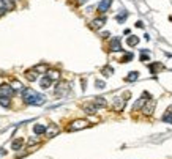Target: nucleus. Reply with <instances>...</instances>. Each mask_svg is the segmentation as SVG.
<instances>
[{"label": "nucleus", "mask_w": 172, "mask_h": 159, "mask_svg": "<svg viewBox=\"0 0 172 159\" xmlns=\"http://www.w3.org/2000/svg\"><path fill=\"white\" fill-rule=\"evenodd\" d=\"M22 98H24L25 104H30V106H41L46 102V98L32 88H22Z\"/></svg>", "instance_id": "f257e3e1"}, {"label": "nucleus", "mask_w": 172, "mask_h": 159, "mask_svg": "<svg viewBox=\"0 0 172 159\" xmlns=\"http://www.w3.org/2000/svg\"><path fill=\"white\" fill-rule=\"evenodd\" d=\"M88 124H90V123H88L87 120H82V118H79V120H74V121L68 126V131H79V129L88 128Z\"/></svg>", "instance_id": "f03ea898"}, {"label": "nucleus", "mask_w": 172, "mask_h": 159, "mask_svg": "<svg viewBox=\"0 0 172 159\" xmlns=\"http://www.w3.org/2000/svg\"><path fill=\"white\" fill-rule=\"evenodd\" d=\"M148 99H152L150 93H142V96H141L134 104H133V110H139V109H142L144 106H145V102H147Z\"/></svg>", "instance_id": "7ed1b4c3"}, {"label": "nucleus", "mask_w": 172, "mask_h": 159, "mask_svg": "<svg viewBox=\"0 0 172 159\" xmlns=\"http://www.w3.org/2000/svg\"><path fill=\"white\" fill-rule=\"evenodd\" d=\"M14 95V88L11 85H8V84H2L0 85V98H10Z\"/></svg>", "instance_id": "20e7f679"}, {"label": "nucleus", "mask_w": 172, "mask_h": 159, "mask_svg": "<svg viewBox=\"0 0 172 159\" xmlns=\"http://www.w3.org/2000/svg\"><path fill=\"white\" fill-rule=\"evenodd\" d=\"M68 91H70V84L68 82H60V84L55 87V95L57 96H65Z\"/></svg>", "instance_id": "39448f33"}, {"label": "nucleus", "mask_w": 172, "mask_h": 159, "mask_svg": "<svg viewBox=\"0 0 172 159\" xmlns=\"http://www.w3.org/2000/svg\"><path fill=\"white\" fill-rule=\"evenodd\" d=\"M59 126L57 124H49L47 126V128H46V131H44V134H46V137H49V139H52V137H55V135H57L59 134Z\"/></svg>", "instance_id": "423d86ee"}, {"label": "nucleus", "mask_w": 172, "mask_h": 159, "mask_svg": "<svg viewBox=\"0 0 172 159\" xmlns=\"http://www.w3.org/2000/svg\"><path fill=\"white\" fill-rule=\"evenodd\" d=\"M125 104H126V99H123V98H114L112 107H114L115 112H122V110H123V107H125Z\"/></svg>", "instance_id": "0eeeda50"}, {"label": "nucleus", "mask_w": 172, "mask_h": 159, "mask_svg": "<svg viewBox=\"0 0 172 159\" xmlns=\"http://www.w3.org/2000/svg\"><path fill=\"white\" fill-rule=\"evenodd\" d=\"M106 24V18H96V19H93L92 22H90V29H93V30H99L101 27Z\"/></svg>", "instance_id": "6e6552de"}, {"label": "nucleus", "mask_w": 172, "mask_h": 159, "mask_svg": "<svg viewBox=\"0 0 172 159\" xmlns=\"http://www.w3.org/2000/svg\"><path fill=\"white\" fill-rule=\"evenodd\" d=\"M109 51H112V52H119V51H122L120 38H114V40L109 43Z\"/></svg>", "instance_id": "1a4fd4ad"}, {"label": "nucleus", "mask_w": 172, "mask_h": 159, "mask_svg": "<svg viewBox=\"0 0 172 159\" xmlns=\"http://www.w3.org/2000/svg\"><path fill=\"white\" fill-rule=\"evenodd\" d=\"M110 5H112V0H101L99 5H98V11L99 13H106L110 8Z\"/></svg>", "instance_id": "9d476101"}, {"label": "nucleus", "mask_w": 172, "mask_h": 159, "mask_svg": "<svg viewBox=\"0 0 172 159\" xmlns=\"http://www.w3.org/2000/svg\"><path fill=\"white\" fill-rule=\"evenodd\" d=\"M153 109H155V101L153 99H148L145 102V106L142 107V110H144V113H145V115H152L153 113Z\"/></svg>", "instance_id": "9b49d317"}, {"label": "nucleus", "mask_w": 172, "mask_h": 159, "mask_svg": "<svg viewBox=\"0 0 172 159\" xmlns=\"http://www.w3.org/2000/svg\"><path fill=\"white\" fill-rule=\"evenodd\" d=\"M82 109H84V112L88 113V115H93V113H96V112H98V107H96L93 102H90V104H84V106H82Z\"/></svg>", "instance_id": "f8f14e48"}, {"label": "nucleus", "mask_w": 172, "mask_h": 159, "mask_svg": "<svg viewBox=\"0 0 172 159\" xmlns=\"http://www.w3.org/2000/svg\"><path fill=\"white\" fill-rule=\"evenodd\" d=\"M2 3V8L5 11H13L14 10V0H0Z\"/></svg>", "instance_id": "ddd939ff"}, {"label": "nucleus", "mask_w": 172, "mask_h": 159, "mask_svg": "<svg viewBox=\"0 0 172 159\" xmlns=\"http://www.w3.org/2000/svg\"><path fill=\"white\" fill-rule=\"evenodd\" d=\"M25 77L29 79L30 82H35V80L38 79V73H36L33 68H32V69H27V71H25Z\"/></svg>", "instance_id": "4468645a"}, {"label": "nucleus", "mask_w": 172, "mask_h": 159, "mask_svg": "<svg viewBox=\"0 0 172 159\" xmlns=\"http://www.w3.org/2000/svg\"><path fill=\"white\" fill-rule=\"evenodd\" d=\"M52 85V80L47 77V76H44V77H41V80H40V87L43 90H46V88H49V87Z\"/></svg>", "instance_id": "2eb2a0df"}, {"label": "nucleus", "mask_w": 172, "mask_h": 159, "mask_svg": "<svg viewBox=\"0 0 172 159\" xmlns=\"http://www.w3.org/2000/svg\"><path fill=\"white\" fill-rule=\"evenodd\" d=\"M93 104H95V106L99 109V107H106V106H108V101L104 99V98L98 96V98H95V99H93Z\"/></svg>", "instance_id": "dca6fc26"}, {"label": "nucleus", "mask_w": 172, "mask_h": 159, "mask_svg": "<svg viewBox=\"0 0 172 159\" xmlns=\"http://www.w3.org/2000/svg\"><path fill=\"white\" fill-rule=\"evenodd\" d=\"M22 146H24V140H22V139H16V140H13V144H11V148H13L14 151L21 150Z\"/></svg>", "instance_id": "f3484780"}, {"label": "nucleus", "mask_w": 172, "mask_h": 159, "mask_svg": "<svg viewBox=\"0 0 172 159\" xmlns=\"http://www.w3.org/2000/svg\"><path fill=\"white\" fill-rule=\"evenodd\" d=\"M137 77H139V73H137V71H131V73H128V76L125 77V80L126 82H134V80H137Z\"/></svg>", "instance_id": "a211bd4d"}, {"label": "nucleus", "mask_w": 172, "mask_h": 159, "mask_svg": "<svg viewBox=\"0 0 172 159\" xmlns=\"http://www.w3.org/2000/svg\"><path fill=\"white\" fill-rule=\"evenodd\" d=\"M44 131H46V126H44V124H35V126H33V132H35L36 135L44 134Z\"/></svg>", "instance_id": "6ab92c4d"}, {"label": "nucleus", "mask_w": 172, "mask_h": 159, "mask_svg": "<svg viewBox=\"0 0 172 159\" xmlns=\"http://www.w3.org/2000/svg\"><path fill=\"white\" fill-rule=\"evenodd\" d=\"M46 76H47L51 80H57V79L60 77V73H59V71H47Z\"/></svg>", "instance_id": "aec40b11"}, {"label": "nucleus", "mask_w": 172, "mask_h": 159, "mask_svg": "<svg viewBox=\"0 0 172 159\" xmlns=\"http://www.w3.org/2000/svg\"><path fill=\"white\" fill-rule=\"evenodd\" d=\"M137 44H139V38H137V36H134V35H133V36H128V46H137Z\"/></svg>", "instance_id": "412c9836"}, {"label": "nucleus", "mask_w": 172, "mask_h": 159, "mask_svg": "<svg viewBox=\"0 0 172 159\" xmlns=\"http://www.w3.org/2000/svg\"><path fill=\"white\" fill-rule=\"evenodd\" d=\"M101 73H103V76H104V77H109V76H112L114 69L110 68V66H104V68L101 69Z\"/></svg>", "instance_id": "4be33fe9"}, {"label": "nucleus", "mask_w": 172, "mask_h": 159, "mask_svg": "<svg viewBox=\"0 0 172 159\" xmlns=\"http://www.w3.org/2000/svg\"><path fill=\"white\" fill-rule=\"evenodd\" d=\"M33 69H35L36 73H46V71H47V65H44V63L43 65H36Z\"/></svg>", "instance_id": "5701e85b"}, {"label": "nucleus", "mask_w": 172, "mask_h": 159, "mask_svg": "<svg viewBox=\"0 0 172 159\" xmlns=\"http://www.w3.org/2000/svg\"><path fill=\"white\" fill-rule=\"evenodd\" d=\"M163 68V65H159V63H152L150 65V71H152V74H156V71L158 69H161Z\"/></svg>", "instance_id": "b1692460"}, {"label": "nucleus", "mask_w": 172, "mask_h": 159, "mask_svg": "<svg viewBox=\"0 0 172 159\" xmlns=\"http://www.w3.org/2000/svg\"><path fill=\"white\" fill-rule=\"evenodd\" d=\"M150 60V54H148V51H142L141 52V62H148Z\"/></svg>", "instance_id": "393cba45"}, {"label": "nucleus", "mask_w": 172, "mask_h": 159, "mask_svg": "<svg viewBox=\"0 0 172 159\" xmlns=\"http://www.w3.org/2000/svg\"><path fill=\"white\" fill-rule=\"evenodd\" d=\"M163 120H164V121H168V123H171V124H172V110H171V109H169V110L164 113Z\"/></svg>", "instance_id": "a878e982"}, {"label": "nucleus", "mask_w": 172, "mask_h": 159, "mask_svg": "<svg viewBox=\"0 0 172 159\" xmlns=\"http://www.w3.org/2000/svg\"><path fill=\"white\" fill-rule=\"evenodd\" d=\"M126 18H128V13L123 11L122 14H119V16H117V22H120V24H122V22H125V19H126Z\"/></svg>", "instance_id": "bb28decb"}, {"label": "nucleus", "mask_w": 172, "mask_h": 159, "mask_svg": "<svg viewBox=\"0 0 172 159\" xmlns=\"http://www.w3.org/2000/svg\"><path fill=\"white\" fill-rule=\"evenodd\" d=\"M0 106L10 107V99H8V98H0Z\"/></svg>", "instance_id": "cd10ccee"}, {"label": "nucleus", "mask_w": 172, "mask_h": 159, "mask_svg": "<svg viewBox=\"0 0 172 159\" xmlns=\"http://www.w3.org/2000/svg\"><path fill=\"white\" fill-rule=\"evenodd\" d=\"M131 60H133V54H126V55L122 58L120 62H122V63H128V62H131Z\"/></svg>", "instance_id": "c85d7f7f"}, {"label": "nucleus", "mask_w": 172, "mask_h": 159, "mask_svg": "<svg viewBox=\"0 0 172 159\" xmlns=\"http://www.w3.org/2000/svg\"><path fill=\"white\" fill-rule=\"evenodd\" d=\"M95 85L98 87V88H104V82H103V80H96Z\"/></svg>", "instance_id": "c756f323"}, {"label": "nucleus", "mask_w": 172, "mask_h": 159, "mask_svg": "<svg viewBox=\"0 0 172 159\" xmlns=\"http://www.w3.org/2000/svg\"><path fill=\"white\" fill-rule=\"evenodd\" d=\"M35 144H38L36 139H30V140H29V145H35Z\"/></svg>", "instance_id": "7c9ffc66"}, {"label": "nucleus", "mask_w": 172, "mask_h": 159, "mask_svg": "<svg viewBox=\"0 0 172 159\" xmlns=\"http://www.w3.org/2000/svg\"><path fill=\"white\" fill-rule=\"evenodd\" d=\"M136 27H139V29H142V27H144V22H142V21H137V22H136Z\"/></svg>", "instance_id": "2f4dec72"}, {"label": "nucleus", "mask_w": 172, "mask_h": 159, "mask_svg": "<svg viewBox=\"0 0 172 159\" xmlns=\"http://www.w3.org/2000/svg\"><path fill=\"white\" fill-rule=\"evenodd\" d=\"M5 155H7V151H5L3 148H0V156H5Z\"/></svg>", "instance_id": "473e14b6"}, {"label": "nucleus", "mask_w": 172, "mask_h": 159, "mask_svg": "<svg viewBox=\"0 0 172 159\" xmlns=\"http://www.w3.org/2000/svg\"><path fill=\"white\" fill-rule=\"evenodd\" d=\"M85 2H87V0H77V3H81V5H82V3H85Z\"/></svg>", "instance_id": "72a5a7b5"}, {"label": "nucleus", "mask_w": 172, "mask_h": 159, "mask_svg": "<svg viewBox=\"0 0 172 159\" xmlns=\"http://www.w3.org/2000/svg\"><path fill=\"white\" fill-rule=\"evenodd\" d=\"M3 13H5V10H3V8H0V16H2Z\"/></svg>", "instance_id": "f704fd0d"}]
</instances>
